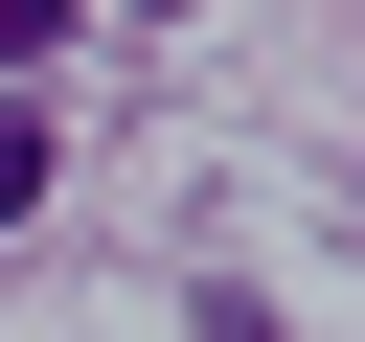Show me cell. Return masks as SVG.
Here are the masks:
<instances>
[{
    "label": "cell",
    "instance_id": "1",
    "mask_svg": "<svg viewBox=\"0 0 365 342\" xmlns=\"http://www.w3.org/2000/svg\"><path fill=\"white\" fill-rule=\"evenodd\" d=\"M23 205H46V137H23V114H0V228H23Z\"/></svg>",
    "mask_w": 365,
    "mask_h": 342
},
{
    "label": "cell",
    "instance_id": "2",
    "mask_svg": "<svg viewBox=\"0 0 365 342\" xmlns=\"http://www.w3.org/2000/svg\"><path fill=\"white\" fill-rule=\"evenodd\" d=\"M23 46H68V0H0V68H23Z\"/></svg>",
    "mask_w": 365,
    "mask_h": 342
}]
</instances>
